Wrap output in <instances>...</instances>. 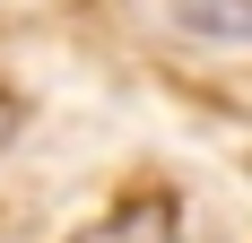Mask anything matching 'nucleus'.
<instances>
[{
  "mask_svg": "<svg viewBox=\"0 0 252 243\" xmlns=\"http://www.w3.org/2000/svg\"><path fill=\"white\" fill-rule=\"evenodd\" d=\"M174 26L209 44H252V0H174Z\"/></svg>",
  "mask_w": 252,
  "mask_h": 243,
  "instance_id": "1",
  "label": "nucleus"
},
{
  "mask_svg": "<svg viewBox=\"0 0 252 243\" xmlns=\"http://www.w3.org/2000/svg\"><path fill=\"white\" fill-rule=\"evenodd\" d=\"M87 243H174V200H130L122 217L104 235H87Z\"/></svg>",
  "mask_w": 252,
  "mask_h": 243,
  "instance_id": "2",
  "label": "nucleus"
},
{
  "mask_svg": "<svg viewBox=\"0 0 252 243\" xmlns=\"http://www.w3.org/2000/svg\"><path fill=\"white\" fill-rule=\"evenodd\" d=\"M0 139H9V104H0Z\"/></svg>",
  "mask_w": 252,
  "mask_h": 243,
  "instance_id": "3",
  "label": "nucleus"
}]
</instances>
